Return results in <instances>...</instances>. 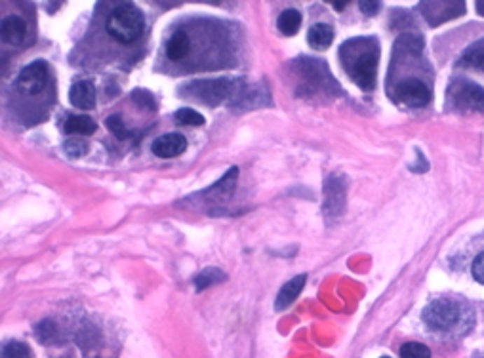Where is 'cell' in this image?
Masks as SVG:
<instances>
[{
  "mask_svg": "<svg viewBox=\"0 0 484 358\" xmlns=\"http://www.w3.org/2000/svg\"><path fill=\"white\" fill-rule=\"evenodd\" d=\"M340 57L345 73L359 88H374L380 61V46L374 39H353L343 42V46L340 48Z\"/></svg>",
  "mask_w": 484,
  "mask_h": 358,
  "instance_id": "cell-1",
  "label": "cell"
},
{
  "mask_svg": "<svg viewBox=\"0 0 484 358\" xmlns=\"http://www.w3.org/2000/svg\"><path fill=\"white\" fill-rule=\"evenodd\" d=\"M145 27V18L141 10L134 4H120L115 8V12L111 14L107 21V31L113 39L118 42H134L141 36Z\"/></svg>",
  "mask_w": 484,
  "mask_h": 358,
  "instance_id": "cell-2",
  "label": "cell"
},
{
  "mask_svg": "<svg viewBox=\"0 0 484 358\" xmlns=\"http://www.w3.org/2000/svg\"><path fill=\"white\" fill-rule=\"evenodd\" d=\"M462 311L459 305L450 299H435L423 311V322L435 331L452 330L459 322Z\"/></svg>",
  "mask_w": 484,
  "mask_h": 358,
  "instance_id": "cell-3",
  "label": "cell"
},
{
  "mask_svg": "<svg viewBox=\"0 0 484 358\" xmlns=\"http://www.w3.org/2000/svg\"><path fill=\"white\" fill-rule=\"evenodd\" d=\"M50 78V69L48 63L42 60H36L33 63H29L27 67L23 69L15 81V86L23 95H34L44 90L46 82Z\"/></svg>",
  "mask_w": 484,
  "mask_h": 358,
  "instance_id": "cell-4",
  "label": "cell"
},
{
  "mask_svg": "<svg viewBox=\"0 0 484 358\" xmlns=\"http://www.w3.org/2000/svg\"><path fill=\"white\" fill-rule=\"evenodd\" d=\"M395 99L408 107H425L431 102V90L420 78H406L395 86Z\"/></svg>",
  "mask_w": 484,
  "mask_h": 358,
  "instance_id": "cell-5",
  "label": "cell"
},
{
  "mask_svg": "<svg viewBox=\"0 0 484 358\" xmlns=\"http://www.w3.org/2000/svg\"><path fill=\"white\" fill-rule=\"evenodd\" d=\"M452 102L459 111H480V113H484V90L475 82H457L454 86Z\"/></svg>",
  "mask_w": 484,
  "mask_h": 358,
  "instance_id": "cell-6",
  "label": "cell"
},
{
  "mask_svg": "<svg viewBox=\"0 0 484 358\" xmlns=\"http://www.w3.org/2000/svg\"><path fill=\"white\" fill-rule=\"evenodd\" d=\"M237 179H239V168H231L226 176L216 183V185H212L210 189L202 191V195L200 196H202L208 204L226 202V200L231 198L233 191H235V185H237Z\"/></svg>",
  "mask_w": 484,
  "mask_h": 358,
  "instance_id": "cell-7",
  "label": "cell"
},
{
  "mask_svg": "<svg viewBox=\"0 0 484 358\" xmlns=\"http://www.w3.org/2000/svg\"><path fill=\"white\" fill-rule=\"evenodd\" d=\"M153 153L158 156V158H174V156H179L181 153H185L187 149V139H185L181 134H166L160 135L158 139L153 142Z\"/></svg>",
  "mask_w": 484,
  "mask_h": 358,
  "instance_id": "cell-8",
  "label": "cell"
},
{
  "mask_svg": "<svg viewBox=\"0 0 484 358\" xmlns=\"http://www.w3.org/2000/svg\"><path fill=\"white\" fill-rule=\"evenodd\" d=\"M195 95H198L200 99L208 105L218 103L221 99H226V95L231 90V84L227 81H216V82H195Z\"/></svg>",
  "mask_w": 484,
  "mask_h": 358,
  "instance_id": "cell-9",
  "label": "cell"
},
{
  "mask_svg": "<svg viewBox=\"0 0 484 358\" xmlns=\"http://www.w3.org/2000/svg\"><path fill=\"white\" fill-rule=\"evenodd\" d=\"M69 99L75 105L76 109H94L96 105V86L90 81H81L71 86V92H69Z\"/></svg>",
  "mask_w": 484,
  "mask_h": 358,
  "instance_id": "cell-10",
  "label": "cell"
},
{
  "mask_svg": "<svg viewBox=\"0 0 484 358\" xmlns=\"http://www.w3.org/2000/svg\"><path fill=\"white\" fill-rule=\"evenodd\" d=\"M2 39L8 44H14V46H20L27 39V23L25 20H21L18 15H8L2 21Z\"/></svg>",
  "mask_w": 484,
  "mask_h": 358,
  "instance_id": "cell-11",
  "label": "cell"
},
{
  "mask_svg": "<svg viewBox=\"0 0 484 358\" xmlns=\"http://www.w3.org/2000/svg\"><path fill=\"white\" fill-rule=\"evenodd\" d=\"M307 282V275H298L296 278H292L290 282H286L282 288H280L279 296H277V303H275V309L277 311H284L290 305L298 299V296L303 290V286Z\"/></svg>",
  "mask_w": 484,
  "mask_h": 358,
  "instance_id": "cell-12",
  "label": "cell"
},
{
  "mask_svg": "<svg viewBox=\"0 0 484 358\" xmlns=\"http://www.w3.org/2000/svg\"><path fill=\"white\" fill-rule=\"evenodd\" d=\"M332 41H334V27L328 25V23H314L313 27L309 29V33H307L309 46L313 48V50H319V52L330 48Z\"/></svg>",
  "mask_w": 484,
  "mask_h": 358,
  "instance_id": "cell-13",
  "label": "cell"
},
{
  "mask_svg": "<svg viewBox=\"0 0 484 358\" xmlns=\"http://www.w3.org/2000/svg\"><path fill=\"white\" fill-rule=\"evenodd\" d=\"M191 50V41L185 33H174L166 42V55L170 57L172 61H178L181 57L189 54Z\"/></svg>",
  "mask_w": 484,
  "mask_h": 358,
  "instance_id": "cell-14",
  "label": "cell"
},
{
  "mask_svg": "<svg viewBox=\"0 0 484 358\" xmlns=\"http://www.w3.org/2000/svg\"><path fill=\"white\" fill-rule=\"evenodd\" d=\"M343 202H345V191H343V185H341L338 179H330L326 187V212H332V214H340L343 209Z\"/></svg>",
  "mask_w": 484,
  "mask_h": 358,
  "instance_id": "cell-15",
  "label": "cell"
},
{
  "mask_svg": "<svg viewBox=\"0 0 484 358\" xmlns=\"http://www.w3.org/2000/svg\"><path fill=\"white\" fill-rule=\"evenodd\" d=\"M277 27H279V31L284 34V36H293L301 27V14L298 10H293V8H288V10H284V12L279 15Z\"/></svg>",
  "mask_w": 484,
  "mask_h": 358,
  "instance_id": "cell-16",
  "label": "cell"
},
{
  "mask_svg": "<svg viewBox=\"0 0 484 358\" xmlns=\"http://www.w3.org/2000/svg\"><path fill=\"white\" fill-rule=\"evenodd\" d=\"M96 130L97 124L86 115L71 116V118L65 122V134L69 135H92Z\"/></svg>",
  "mask_w": 484,
  "mask_h": 358,
  "instance_id": "cell-17",
  "label": "cell"
},
{
  "mask_svg": "<svg viewBox=\"0 0 484 358\" xmlns=\"http://www.w3.org/2000/svg\"><path fill=\"white\" fill-rule=\"evenodd\" d=\"M459 67H471L484 71V39L483 41L475 42L473 46L464 54V57L457 61Z\"/></svg>",
  "mask_w": 484,
  "mask_h": 358,
  "instance_id": "cell-18",
  "label": "cell"
},
{
  "mask_svg": "<svg viewBox=\"0 0 484 358\" xmlns=\"http://www.w3.org/2000/svg\"><path fill=\"white\" fill-rule=\"evenodd\" d=\"M226 278L227 275L221 269H218V267H208V269L200 270L197 277H195V288H197L198 291H202L206 290L208 286H212V284L223 282Z\"/></svg>",
  "mask_w": 484,
  "mask_h": 358,
  "instance_id": "cell-19",
  "label": "cell"
},
{
  "mask_svg": "<svg viewBox=\"0 0 484 358\" xmlns=\"http://www.w3.org/2000/svg\"><path fill=\"white\" fill-rule=\"evenodd\" d=\"M174 121L179 126H202L205 124V116L197 113L195 109H179L174 115Z\"/></svg>",
  "mask_w": 484,
  "mask_h": 358,
  "instance_id": "cell-20",
  "label": "cell"
},
{
  "mask_svg": "<svg viewBox=\"0 0 484 358\" xmlns=\"http://www.w3.org/2000/svg\"><path fill=\"white\" fill-rule=\"evenodd\" d=\"M63 151L69 158H82V156L88 155V143L81 139V137H75V139H67L63 143Z\"/></svg>",
  "mask_w": 484,
  "mask_h": 358,
  "instance_id": "cell-21",
  "label": "cell"
},
{
  "mask_svg": "<svg viewBox=\"0 0 484 358\" xmlns=\"http://www.w3.org/2000/svg\"><path fill=\"white\" fill-rule=\"evenodd\" d=\"M401 358H431V351L423 343L410 341L401 347Z\"/></svg>",
  "mask_w": 484,
  "mask_h": 358,
  "instance_id": "cell-22",
  "label": "cell"
},
{
  "mask_svg": "<svg viewBox=\"0 0 484 358\" xmlns=\"http://www.w3.org/2000/svg\"><path fill=\"white\" fill-rule=\"evenodd\" d=\"M132 99L136 103L137 107L144 109V111H155L157 105H155V97L147 92V90H136L132 92Z\"/></svg>",
  "mask_w": 484,
  "mask_h": 358,
  "instance_id": "cell-23",
  "label": "cell"
},
{
  "mask_svg": "<svg viewBox=\"0 0 484 358\" xmlns=\"http://www.w3.org/2000/svg\"><path fill=\"white\" fill-rule=\"evenodd\" d=\"M2 358H31V351L23 343H8L4 347V352H2Z\"/></svg>",
  "mask_w": 484,
  "mask_h": 358,
  "instance_id": "cell-24",
  "label": "cell"
},
{
  "mask_svg": "<svg viewBox=\"0 0 484 358\" xmlns=\"http://www.w3.org/2000/svg\"><path fill=\"white\" fill-rule=\"evenodd\" d=\"M107 128H109L116 137H120V139L128 137V132H126V126H124L120 115H111L109 118H107Z\"/></svg>",
  "mask_w": 484,
  "mask_h": 358,
  "instance_id": "cell-25",
  "label": "cell"
},
{
  "mask_svg": "<svg viewBox=\"0 0 484 358\" xmlns=\"http://www.w3.org/2000/svg\"><path fill=\"white\" fill-rule=\"evenodd\" d=\"M55 324L52 322V320H44V322H41L39 324V328H36V336H39V339L41 341H44V343H48V341H52L55 336Z\"/></svg>",
  "mask_w": 484,
  "mask_h": 358,
  "instance_id": "cell-26",
  "label": "cell"
},
{
  "mask_svg": "<svg viewBox=\"0 0 484 358\" xmlns=\"http://www.w3.org/2000/svg\"><path fill=\"white\" fill-rule=\"evenodd\" d=\"M473 277L480 284H484V252H480L477 259L473 261Z\"/></svg>",
  "mask_w": 484,
  "mask_h": 358,
  "instance_id": "cell-27",
  "label": "cell"
},
{
  "mask_svg": "<svg viewBox=\"0 0 484 358\" xmlns=\"http://www.w3.org/2000/svg\"><path fill=\"white\" fill-rule=\"evenodd\" d=\"M359 6H361L362 14L375 15V14H378V12H380V8H382V4H380V2H368V0H366V2H361Z\"/></svg>",
  "mask_w": 484,
  "mask_h": 358,
  "instance_id": "cell-28",
  "label": "cell"
},
{
  "mask_svg": "<svg viewBox=\"0 0 484 358\" xmlns=\"http://www.w3.org/2000/svg\"><path fill=\"white\" fill-rule=\"evenodd\" d=\"M347 4H349L347 0H343V2H334V8L338 10V12H341V10L347 6Z\"/></svg>",
  "mask_w": 484,
  "mask_h": 358,
  "instance_id": "cell-29",
  "label": "cell"
},
{
  "mask_svg": "<svg viewBox=\"0 0 484 358\" xmlns=\"http://www.w3.org/2000/svg\"><path fill=\"white\" fill-rule=\"evenodd\" d=\"M477 12L480 15H484V2L483 0H480V2H477Z\"/></svg>",
  "mask_w": 484,
  "mask_h": 358,
  "instance_id": "cell-30",
  "label": "cell"
},
{
  "mask_svg": "<svg viewBox=\"0 0 484 358\" xmlns=\"http://www.w3.org/2000/svg\"><path fill=\"white\" fill-rule=\"evenodd\" d=\"M382 358H387V357H382Z\"/></svg>",
  "mask_w": 484,
  "mask_h": 358,
  "instance_id": "cell-31",
  "label": "cell"
}]
</instances>
